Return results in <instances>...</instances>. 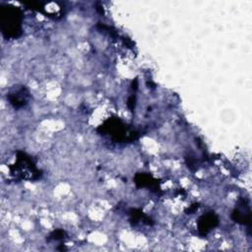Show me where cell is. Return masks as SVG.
I'll list each match as a JSON object with an SVG mask.
<instances>
[{"label":"cell","instance_id":"4","mask_svg":"<svg viewBox=\"0 0 252 252\" xmlns=\"http://www.w3.org/2000/svg\"><path fill=\"white\" fill-rule=\"evenodd\" d=\"M30 98L29 91L24 86H15L9 93H7V99L15 108L25 106Z\"/></svg>","mask_w":252,"mask_h":252},{"label":"cell","instance_id":"6","mask_svg":"<svg viewBox=\"0 0 252 252\" xmlns=\"http://www.w3.org/2000/svg\"><path fill=\"white\" fill-rule=\"evenodd\" d=\"M134 182L139 187H148L153 189H158V181L150 174L147 173H138L134 178Z\"/></svg>","mask_w":252,"mask_h":252},{"label":"cell","instance_id":"8","mask_svg":"<svg viewBox=\"0 0 252 252\" xmlns=\"http://www.w3.org/2000/svg\"><path fill=\"white\" fill-rule=\"evenodd\" d=\"M64 231L63 230H60V229H58V230H55V231H53L52 233H51V235H50V238H52V239H55V240H58V239H63V237H64Z\"/></svg>","mask_w":252,"mask_h":252},{"label":"cell","instance_id":"7","mask_svg":"<svg viewBox=\"0 0 252 252\" xmlns=\"http://www.w3.org/2000/svg\"><path fill=\"white\" fill-rule=\"evenodd\" d=\"M131 220L134 221V224H136L139 221H143L144 223L147 224H152V220L150 218H148L146 215L143 214V212L139 211V210H132L131 211Z\"/></svg>","mask_w":252,"mask_h":252},{"label":"cell","instance_id":"1","mask_svg":"<svg viewBox=\"0 0 252 252\" xmlns=\"http://www.w3.org/2000/svg\"><path fill=\"white\" fill-rule=\"evenodd\" d=\"M21 13L17 7L2 5L0 8V27L6 38H16L21 32Z\"/></svg>","mask_w":252,"mask_h":252},{"label":"cell","instance_id":"2","mask_svg":"<svg viewBox=\"0 0 252 252\" xmlns=\"http://www.w3.org/2000/svg\"><path fill=\"white\" fill-rule=\"evenodd\" d=\"M11 172L15 175H21L24 179H37L40 176L31 157L23 152L17 153L16 163L11 167Z\"/></svg>","mask_w":252,"mask_h":252},{"label":"cell","instance_id":"9","mask_svg":"<svg viewBox=\"0 0 252 252\" xmlns=\"http://www.w3.org/2000/svg\"><path fill=\"white\" fill-rule=\"evenodd\" d=\"M128 105H129V107H130L131 110L134 109V107H135V97H134V96H131V97L129 98V100H128Z\"/></svg>","mask_w":252,"mask_h":252},{"label":"cell","instance_id":"5","mask_svg":"<svg viewBox=\"0 0 252 252\" xmlns=\"http://www.w3.org/2000/svg\"><path fill=\"white\" fill-rule=\"evenodd\" d=\"M219 223L218 217L213 213L210 212L200 217L198 220V230L201 235H207L210 230L216 227Z\"/></svg>","mask_w":252,"mask_h":252},{"label":"cell","instance_id":"3","mask_svg":"<svg viewBox=\"0 0 252 252\" xmlns=\"http://www.w3.org/2000/svg\"><path fill=\"white\" fill-rule=\"evenodd\" d=\"M98 131L101 133H107L111 136L113 140L116 142H124V141H131L135 139L137 135L135 132L127 131L125 125L116 118H111L105 121L99 128Z\"/></svg>","mask_w":252,"mask_h":252}]
</instances>
